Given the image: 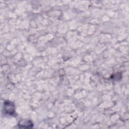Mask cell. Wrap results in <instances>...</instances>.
Wrapping results in <instances>:
<instances>
[{
	"mask_svg": "<svg viewBox=\"0 0 129 129\" xmlns=\"http://www.w3.org/2000/svg\"><path fill=\"white\" fill-rule=\"evenodd\" d=\"M5 110L8 113H13L14 112V106L13 103L10 102H6L5 103Z\"/></svg>",
	"mask_w": 129,
	"mask_h": 129,
	"instance_id": "obj_1",
	"label": "cell"
},
{
	"mask_svg": "<svg viewBox=\"0 0 129 129\" xmlns=\"http://www.w3.org/2000/svg\"><path fill=\"white\" fill-rule=\"evenodd\" d=\"M20 127H24V128H29L33 126V123L31 122L30 120H21L19 124Z\"/></svg>",
	"mask_w": 129,
	"mask_h": 129,
	"instance_id": "obj_2",
	"label": "cell"
}]
</instances>
